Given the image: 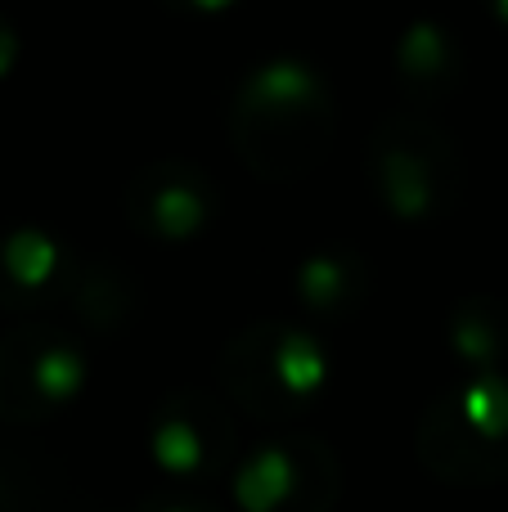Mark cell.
I'll return each mask as SVG.
<instances>
[{
    "instance_id": "6da1fadb",
    "label": "cell",
    "mask_w": 508,
    "mask_h": 512,
    "mask_svg": "<svg viewBox=\"0 0 508 512\" xmlns=\"http://www.w3.org/2000/svg\"><path fill=\"white\" fill-rule=\"evenodd\" d=\"M333 90L311 63L270 59L243 77L230 104V144L261 180H297L329 158Z\"/></svg>"
},
{
    "instance_id": "7a4b0ae2",
    "label": "cell",
    "mask_w": 508,
    "mask_h": 512,
    "mask_svg": "<svg viewBox=\"0 0 508 512\" xmlns=\"http://www.w3.org/2000/svg\"><path fill=\"white\" fill-rule=\"evenodd\" d=\"M329 351L302 324L261 319L234 333L221 351V391L261 423H288L324 396Z\"/></svg>"
},
{
    "instance_id": "3957f363",
    "label": "cell",
    "mask_w": 508,
    "mask_h": 512,
    "mask_svg": "<svg viewBox=\"0 0 508 512\" xmlns=\"http://www.w3.org/2000/svg\"><path fill=\"white\" fill-rule=\"evenodd\" d=\"M365 171L378 203L405 225L450 216L464 189V158L428 113H387L369 135Z\"/></svg>"
},
{
    "instance_id": "277c9868",
    "label": "cell",
    "mask_w": 508,
    "mask_h": 512,
    "mask_svg": "<svg viewBox=\"0 0 508 512\" xmlns=\"http://www.w3.org/2000/svg\"><path fill=\"white\" fill-rule=\"evenodd\" d=\"M414 454L437 481L495 486L508 477V378L477 373L437 396L419 418Z\"/></svg>"
},
{
    "instance_id": "5b68a950",
    "label": "cell",
    "mask_w": 508,
    "mask_h": 512,
    "mask_svg": "<svg viewBox=\"0 0 508 512\" xmlns=\"http://www.w3.org/2000/svg\"><path fill=\"white\" fill-rule=\"evenodd\" d=\"M338 495L342 463L311 432L270 436L234 472V499L243 512H333Z\"/></svg>"
},
{
    "instance_id": "8992f818",
    "label": "cell",
    "mask_w": 508,
    "mask_h": 512,
    "mask_svg": "<svg viewBox=\"0 0 508 512\" xmlns=\"http://www.w3.org/2000/svg\"><path fill=\"white\" fill-rule=\"evenodd\" d=\"M86 382V355L63 328L23 324L0 337V418L41 423L72 405Z\"/></svg>"
},
{
    "instance_id": "52a82bcc",
    "label": "cell",
    "mask_w": 508,
    "mask_h": 512,
    "mask_svg": "<svg viewBox=\"0 0 508 512\" xmlns=\"http://www.w3.org/2000/svg\"><path fill=\"white\" fill-rule=\"evenodd\" d=\"M149 454L167 477H221L234 463V423L207 391H176L149 418Z\"/></svg>"
},
{
    "instance_id": "ba28073f",
    "label": "cell",
    "mask_w": 508,
    "mask_h": 512,
    "mask_svg": "<svg viewBox=\"0 0 508 512\" xmlns=\"http://www.w3.org/2000/svg\"><path fill=\"white\" fill-rule=\"evenodd\" d=\"M122 207H126V221L140 234L162 243H180L212 225L221 194H216L212 176L203 167H194L185 158H158L131 176Z\"/></svg>"
},
{
    "instance_id": "9c48e42d",
    "label": "cell",
    "mask_w": 508,
    "mask_h": 512,
    "mask_svg": "<svg viewBox=\"0 0 508 512\" xmlns=\"http://www.w3.org/2000/svg\"><path fill=\"white\" fill-rule=\"evenodd\" d=\"M77 279V252L59 234L36 230V225L0 234V310L27 315V310L54 306V301L72 297Z\"/></svg>"
},
{
    "instance_id": "30bf717a",
    "label": "cell",
    "mask_w": 508,
    "mask_h": 512,
    "mask_svg": "<svg viewBox=\"0 0 508 512\" xmlns=\"http://www.w3.org/2000/svg\"><path fill=\"white\" fill-rule=\"evenodd\" d=\"M396 81L414 113H428L441 99H450L464 81V50L441 23H414L396 41Z\"/></svg>"
},
{
    "instance_id": "8fae6325",
    "label": "cell",
    "mask_w": 508,
    "mask_h": 512,
    "mask_svg": "<svg viewBox=\"0 0 508 512\" xmlns=\"http://www.w3.org/2000/svg\"><path fill=\"white\" fill-rule=\"evenodd\" d=\"M365 261L347 248H320L297 265V301L320 319H342L365 301Z\"/></svg>"
},
{
    "instance_id": "7c38bea8",
    "label": "cell",
    "mask_w": 508,
    "mask_h": 512,
    "mask_svg": "<svg viewBox=\"0 0 508 512\" xmlns=\"http://www.w3.org/2000/svg\"><path fill=\"white\" fill-rule=\"evenodd\" d=\"M450 351L473 373H500L508 355V306L495 297L459 301L450 315Z\"/></svg>"
},
{
    "instance_id": "4fadbf2b",
    "label": "cell",
    "mask_w": 508,
    "mask_h": 512,
    "mask_svg": "<svg viewBox=\"0 0 508 512\" xmlns=\"http://www.w3.org/2000/svg\"><path fill=\"white\" fill-rule=\"evenodd\" d=\"M135 512H212L207 504H194V499H176V495H158L149 504H140Z\"/></svg>"
},
{
    "instance_id": "5bb4252c",
    "label": "cell",
    "mask_w": 508,
    "mask_h": 512,
    "mask_svg": "<svg viewBox=\"0 0 508 512\" xmlns=\"http://www.w3.org/2000/svg\"><path fill=\"white\" fill-rule=\"evenodd\" d=\"M14 59H18V32L0 18V81L9 77V68H14Z\"/></svg>"
},
{
    "instance_id": "9a60e30c",
    "label": "cell",
    "mask_w": 508,
    "mask_h": 512,
    "mask_svg": "<svg viewBox=\"0 0 508 512\" xmlns=\"http://www.w3.org/2000/svg\"><path fill=\"white\" fill-rule=\"evenodd\" d=\"M167 9H185V14H216V9H230L234 0H158Z\"/></svg>"
},
{
    "instance_id": "2e32d148",
    "label": "cell",
    "mask_w": 508,
    "mask_h": 512,
    "mask_svg": "<svg viewBox=\"0 0 508 512\" xmlns=\"http://www.w3.org/2000/svg\"><path fill=\"white\" fill-rule=\"evenodd\" d=\"M482 5L491 9V18H495V23L508 27V0H482Z\"/></svg>"
},
{
    "instance_id": "e0dca14e",
    "label": "cell",
    "mask_w": 508,
    "mask_h": 512,
    "mask_svg": "<svg viewBox=\"0 0 508 512\" xmlns=\"http://www.w3.org/2000/svg\"><path fill=\"white\" fill-rule=\"evenodd\" d=\"M0 512H5V508H0Z\"/></svg>"
}]
</instances>
